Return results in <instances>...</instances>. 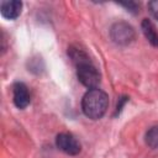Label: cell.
Returning a JSON list of instances; mask_svg holds the SVG:
<instances>
[{
    "label": "cell",
    "instance_id": "6da1fadb",
    "mask_svg": "<svg viewBox=\"0 0 158 158\" xmlns=\"http://www.w3.org/2000/svg\"><path fill=\"white\" fill-rule=\"evenodd\" d=\"M109 107V96L101 89H90L81 99V110L91 120L101 118Z\"/></svg>",
    "mask_w": 158,
    "mask_h": 158
},
{
    "label": "cell",
    "instance_id": "7a4b0ae2",
    "mask_svg": "<svg viewBox=\"0 0 158 158\" xmlns=\"http://www.w3.org/2000/svg\"><path fill=\"white\" fill-rule=\"evenodd\" d=\"M77 77L79 79V81L84 86H86L89 90L96 89L101 80L99 70L90 62H85V63L77 65Z\"/></svg>",
    "mask_w": 158,
    "mask_h": 158
},
{
    "label": "cell",
    "instance_id": "3957f363",
    "mask_svg": "<svg viewBox=\"0 0 158 158\" xmlns=\"http://www.w3.org/2000/svg\"><path fill=\"white\" fill-rule=\"evenodd\" d=\"M110 36L115 43L120 46H126L133 41L135 31L131 25H128L125 21H120L112 25L110 30Z\"/></svg>",
    "mask_w": 158,
    "mask_h": 158
},
{
    "label": "cell",
    "instance_id": "277c9868",
    "mask_svg": "<svg viewBox=\"0 0 158 158\" xmlns=\"http://www.w3.org/2000/svg\"><path fill=\"white\" fill-rule=\"evenodd\" d=\"M57 147L69 156H75L80 152V143L70 133H59L56 138Z\"/></svg>",
    "mask_w": 158,
    "mask_h": 158
},
{
    "label": "cell",
    "instance_id": "5b68a950",
    "mask_svg": "<svg viewBox=\"0 0 158 158\" xmlns=\"http://www.w3.org/2000/svg\"><path fill=\"white\" fill-rule=\"evenodd\" d=\"M12 93H14V104L17 109H25L28 104H30V93L27 86L17 81L12 86Z\"/></svg>",
    "mask_w": 158,
    "mask_h": 158
},
{
    "label": "cell",
    "instance_id": "8992f818",
    "mask_svg": "<svg viewBox=\"0 0 158 158\" xmlns=\"http://www.w3.org/2000/svg\"><path fill=\"white\" fill-rule=\"evenodd\" d=\"M22 10V2L19 0H7L2 1L0 5L1 15L7 20H14L20 16Z\"/></svg>",
    "mask_w": 158,
    "mask_h": 158
},
{
    "label": "cell",
    "instance_id": "52a82bcc",
    "mask_svg": "<svg viewBox=\"0 0 158 158\" xmlns=\"http://www.w3.org/2000/svg\"><path fill=\"white\" fill-rule=\"evenodd\" d=\"M142 32L144 35V37L148 40V42L154 46V47H158V32L156 31V27L154 25L148 20V19H144L142 21Z\"/></svg>",
    "mask_w": 158,
    "mask_h": 158
},
{
    "label": "cell",
    "instance_id": "ba28073f",
    "mask_svg": "<svg viewBox=\"0 0 158 158\" xmlns=\"http://www.w3.org/2000/svg\"><path fill=\"white\" fill-rule=\"evenodd\" d=\"M146 143L153 149H158V126L151 127L146 133Z\"/></svg>",
    "mask_w": 158,
    "mask_h": 158
},
{
    "label": "cell",
    "instance_id": "9c48e42d",
    "mask_svg": "<svg viewBox=\"0 0 158 158\" xmlns=\"http://www.w3.org/2000/svg\"><path fill=\"white\" fill-rule=\"evenodd\" d=\"M120 5L123 6V7H126V9H128L127 11H131L133 14L138 12V9H139V5L137 2H133V1H130V2H120Z\"/></svg>",
    "mask_w": 158,
    "mask_h": 158
},
{
    "label": "cell",
    "instance_id": "30bf717a",
    "mask_svg": "<svg viewBox=\"0 0 158 158\" xmlns=\"http://www.w3.org/2000/svg\"><path fill=\"white\" fill-rule=\"evenodd\" d=\"M148 7H149L151 14L154 16V19L158 20V0L149 1V2H148Z\"/></svg>",
    "mask_w": 158,
    "mask_h": 158
},
{
    "label": "cell",
    "instance_id": "8fae6325",
    "mask_svg": "<svg viewBox=\"0 0 158 158\" xmlns=\"http://www.w3.org/2000/svg\"><path fill=\"white\" fill-rule=\"evenodd\" d=\"M127 100H128L127 96H123V98L118 99V102H117V106H116V112H115V115L120 114V111L122 110V107H123V105H125V102H126Z\"/></svg>",
    "mask_w": 158,
    "mask_h": 158
}]
</instances>
